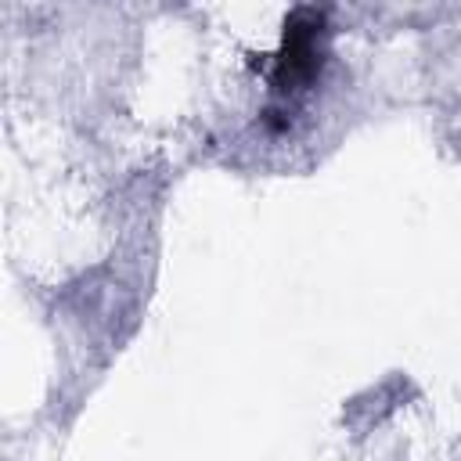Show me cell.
Returning <instances> with one entry per match:
<instances>
[{"label":"cell","mask_w":461,"mask_h":461,"mask_svg":"<svg viewBox=\"0 0 461 461\" xmlns=\"http://www.w3.org/2000/svg\"><path fill=\"white\" fill-rule=\"evenodd\" d=\"M328 40V11L324 7H292L281 22V43L274 54H267L263 72L277 97L306 90L324 65Z\"/></svg>","instance_id":"cell-1"}]
</instances>
